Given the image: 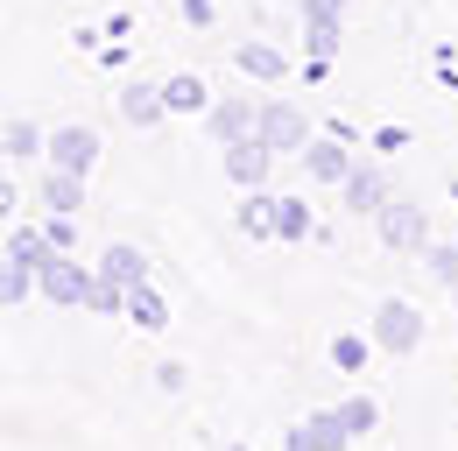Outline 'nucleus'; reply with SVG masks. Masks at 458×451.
<instances>
[{
	"mask_svg": "<svg viewBox=\"0 0 458 451\" xmlns=\"http://www.w3.org/2000/svg\"><path fill=\"white\" fill-rule=\"evenodd\" d=\"M14 198H21V191H14V176L0 169V219H14Z\"/></svg>",
	"mask_w": 458,
	"mask_h": 451,
	"instance_id": "obj_29",
	"label": "nucleus"
},
{
	"mask_svg": "<svg viewBox=\"0 0 458 451\" xmlns=\"http://www.w3.org/2000/svg\"><path fill=\"white\" fill-rule=\"evenodd\" d=\"M36 156H50V134L36 120H7V163H36Z\"/></svg>",
	"mask_w": 458,
	"mask_h": 451,
	"instance_id": "obj_20",
	"label": "nucleus"
},
{
	"mask_svg": "<svg viewBox=\"0 0 458 451\" xmlns=\"http://www.w3.org/2000/svg\"><path fill=\"white\" fill-rule=\"evenodd\" d=\"M0 163H7V127H0Z\"/></svg>",
	"mask_w": 458,
	"mask_h": 451,
	"instance_id": "obj_30",
	"label": "nucleus"
},
{
	"mask_svg": "<svg viewBox=\"0 0 458 451\" xmlns=\"http://www.w3.org/2000/svg\"><path fill=\"white\" fill-rule=\"evenodd\" d=\"M156 388H163V395H183V367H176V360H163V367H156Z\"/></svg>",
	"mask_w": 458,
	"mask_h": 451,
	"instance_id": "obj_27",
	"label": "nucleus"
},
{
	"mask_svg": "<svg viewBox=\"0 0 458 451\" xmlns=\"http://www.w3.org/2000/svg\"><path fill=\"white\" fill-rule=\"evenodd\" d=\"M99 276L114 282V289H141V282H156V276H148V254L127 247V240H114V247L99 254Z\"/></svg>",
	"mask_w": 458,
	"mask_h": 451,
	"instance_id": "obj_12",
	"label": "nucleus"
},
{
	"mask_svg": "<svg viewBox=\"0 0 458 451\" xmlns=\"http://www.w3.org/2000/svg\"><path fill=\"white\" fill-rule=\"evenodd\" d=\"M374 233H381L388 254H430V219H423L416 198H388V205L374 212Z\"/></svg>",
	"mask_w": 458,
	"mask_h": 451,
	"instance_id": "obj_1",
	"label": "nucleus"
},
{
	"mask_svg": "<svg viewBox=\"0 0 458 451\" xmlns=\"http://www.w3.org/2000/svg\"><path fill=\"white\" fill-rule=\"evenodd\" d=\"M163 99H170V113H212V85L198 71H176L170 85H163Z\"/></svg>",
	"mask_w": 458,
	"mask_h": 451,
	"instance_id": "obj_18",
	"label": "nucleus"
},
{
	"mask_svg": "<svg viewBox=\"0 0 458 451\" xmlns=\"http://www.w3.org/2000/svg\"><path fill=\"white\" fill-rule=\"evenodd\" d=\"M43 296L64 303V311H92V296H99V268H78L71 254H50V261H43Z\"/></svg>",
	"mask_w": 458,
	"mask_h": 451,
	"instance_id": "obj_3",
	"label": "nucleus"
},
{
	"mask_svg": "<svg viewBox=\"0 0 458 451\" xmlns=\"http://www.w3.org/2000/svg\"><path fill=\"white\" fill-rule=\"evenodd\" d=\"M268 169H276V149H268L261 134L226 141V183L233 191H268Z\"/></svg>",
	"mask_w": 458,
	"mask_h": 451,
	"instance_id": "obj_4",
	"label": "nucleus"
},
{
	"mask_svg": "<svg viewBox=\"0 0 458 451\" xmlns=\"http://www.w3.org/2000/svg\"><path fill=\"white\" fill-rule=\"evenodd\" d=\"M423 261H430V282L458 289V247H437V240H430V254H423Z\"/></svg>",
	"mask_w": 458,
	"mask_h": 451,
	"instance_id": "obj_25",
	"label": "nucleus"
},
{
	"mask_svg": "<svg viewBox=\"0 0 458 451\" xmlns=\"http://www.w3.org/2000/svg\"><path fill=\"white\" fill-rule=\"evenodd\" d=\"M289 451H352V430H345L339 409H318V416H303V423H289Z\"/></svg>",
	"mask_w": 458,
	"mask_h": 451,
	"instance_id": "obj_7",
	"label": "nucleus"
},
{
	"mask_svg": "<svg viewBox=\"0 0 458 451\" xmlns=\"http://www.w3.org/2000/svg\"><path fill=\"white\" fill-rule=\"evenodd\" d=\"M226 451H247V445H226Z\"/></svg>",
	"mask_w": 458,
	"mask_h": 451,
	"instance_id": "obj_31",
	"label": "nucleus"
},
{
	"mask_svg": "<svg viewBox=\"0 0 458 451\" xmlns=\"http://www.w3.org/2000/svg\"><path fill=\"white\" fill-rule=\"evenodd\" d=\"M345 169H352L345 134H310V141H303V176H310V183H345Z\"/></svg>",
	"mask_w": 458,
	"mask_h": 451,
	"instance_id": "obj_10",
	"label": "nucleus"
},
{
	"mask_svg": "<svg viewBox=\"0 0 458 451\" xmlns=\"http://www.w3.org/2000/svg\"><path fill=\"white\" fill-rule=\"evenodd\" d=\"M0 311H7V303H0Z\"/></svg>",
	"mask_w": 458,
	"mask_h": 451,
	"instance_id": "obj_32",
	"label": "nucleus"
},
{
	"mask_svg": "<svg viewBox=\"0 0 458 451\" xmlns=\"http://www.w3.org/2000/svg\"><path fill=\"white\" fill-rule=\"evenodd\" d=\"M276 212H283V198L247 191V198H240V233H247V240H276Z\"/></svg>",
	"mask_w": 458,
	"mask_h": 451,
	"instance_id": "obj_16",
	"label": "nucleus"
},
{
	"mask_svg": "<svg viewBox=\"0 0 458 451\" xmlns=\"http://www.w3.org/2000/svg\"><path fill=\"white\" fill-rule=\"evenodd\" d=\"M50 254H57V247H50V226H14V233H7V261H21V268L43 276Z\"/></svg>",
	"mask_w": 458,
	"mask_h": 451,
	"instance_id": "obj_15",
	"label": "nucleus"
},
{
	"mask_svg": "<svg viewBox=\"0 0 458 451\" xmlns=\"http://www.w3.org/2000/svg\"><path fill=\"white\" fill-rule=\"evenodd\" d=\"M261 141L276 149V156H303V141H310V113L289 106V99H261Z\"/></svg>",
	"mask_w": 458,
	"mask_h": 451,
	"instance_id": "obj_5",
	"label": "nucleus"
},
{
	"mask_svg": "<svg viewBox=\"0 0 458 451\" xmlns=\"http://www.w3.org/2000/svg\"><path fill=\"white\" fill-rule=\"evenodd\" d=\"M233 64H240V78H261V85H283L289 78V56L276 50V43H240Z\"/></svg>",
	"mask_w": 458,
	"mask_h": 451,
	"instance_id": "obj_13",
	"label": "nucleus"
},
{
	"mask_svg": "<svg viewBox=\"0 0 458 451\" xmlns=\"http://www.w3.org/2000/svg\"><path fill=\"white\" fill-rule=\"evenodd\" d=\"M205 127H212L219 149H226V141H247V134H261V99H212Z\"/></svg>",
	"mask_w": 458,
	"mask_h": 451,
	"instance_id": "obj_9",
	"label": "nucleus"
},
{
	"mask_svg": "<svg viewBox=\"0 0 458 451\" xmlns=\"http://www.w3.org/2000/svg\"><path fill=\"white\" fill-rule=\"evenodd\" d=\"M367 332H374V345H381L388 360H409V353L423 345V311H416V303H402V296H388V303L374 311V325H367Z\"/></svg>",
	"mask_w": 458,
	"mask_h": 451,
	"instance_id": "obj_2",
	"label": "nucleus"
},
{
	"mask_svg": "<svg viewBox=\"0 0 458 451\" xmlns=\"http://www.w3.org/2000/svg\"><path fill=\"white\" fill-rule=\"evenodd\" d=\"M339 7L345 0H296V14H303V29H310V56L325 64V56H339Z\"/></svg>",
	"mask_w": 458,
	"mask_h": 451,
	"instance_id": "obj_11",
	"label": "nucleus"
},
{
	"mask_svg": "<svg viewBox=\"0 0 458 451\" xmlns=\"http://www.w3.org/2000/svg\"><path fill=\"white\" fill-rule=\"evenodd\" d=\"M318 219H310V205L303 198H283V212H276V240H310Z\"/></svg>",
	"mask_w": 458,
	"mask_h": 451,
	"instance_id": "obj_23",
	"label": "nucleus"
},
{
	"mask_svg": "<svg viewBox=\"0 0 458 451\" xmlns=\"http://www.w3.org/2000/svg\"><path fill=\"white\" fill-rule=\"evenodd\" d=\"M339 191H345V212H352V219H374V212L395 198V191H388V169H381V163H352Z\"/></svg>",
	"mask_w": 458,
	"mask_h": 451,
	"instance_id": "obj_6",
	"label": "nucleus"
},
{
	"mask_svg": "<svg viewBox=\"0 0 458 451\" xmlns=\"http://www.w3.org/2000/svg\"><path fill=\"white\" fill-rule=\"evenodd\" d=\"M339 416H345V430H352V438H367V430H374V423H381V409H374V395H345L339 402Z\"/></svg>",
	"mask_w": 458,
	"mask_h": 451,
	"instance_id": "obj_24",
	"label": "nucleus"
},
{
	"mask_svg": "<svg viewBox=\"0 0 458 451\" xmlns=\"http://www.w3.org/2000/svg\"><path fill=\"white\" fill-rule=\"evenodd\" d=\"M43 205H50V212H85V176L50 169V176H43Z\"/></svg>",
	"mask_w": 458,
	"mask_h": 451,
	"instance_id": "obj_19",
	"label": "nucleus"
},
{
	"mask_svg": "<svg viewBox=\"0 0 458 451\" xmlns=\"http://www.w3.org/2000/svg\"><path fill=\"white\" fill-rule=\"evenodd\" d=\"M183 21L191 29H212V0H183Z\"/></svg>",
	"mask_w": 458,
	"mask_h": 451,
	"instance_id": "obj_28",
	"label": "nucleus"
},
{
	"mask_svg": "<svg viewBox=\"0 0 458 451\" xmlns=\"http://www.w3.org/2000/svg\"><path fill=\"white\" fill-rule=\"evenodd\" d=\"M29 296H43V276L21 268V261H0V303L14 311V303H29Z\"/></svg>",
	"mask_w": 458,
	"mask_h": 451,
	"instance_id": "obj_21",
	"label": "nucleus"
},
{
	"mask_svg": "<svg viewBox=\"0 0 458 451\" xmlns=\"http://www.w3.org/2000/svg\"><path fill=\"white\" fill-rule=\"evenodd\" d=\"M374 353H381V345H374V332H367V338H360V332H339V338H332V360H339L345 374H360Z\"/></svg>",
	"mask_w": 458,
	"mask_h": 451,
	"instance_id": "obj_22",
	"label": "nucleus"
},
{
	"mask_svg": "<svg viewBox=\"0 0 458 451\" xmlns=\"http://www.w3.org/2000/svg\"><path fill=\"white\" fill-rule=\"evenodd\" d=\"M163 113H170L163 85H127V92H120V120H127V127H156Z\"/></svg>",
	"mask_w": 458,
	"mask_h": 451,
	"instance_id": "obj_14",
	"label": "nucleus"
},
{
	"mask_svg": "<svg viewBox=\"0 0 458 451\" xmlns=\"http://www.w3.org/2000/svg\"><path fill=\"white\" fill-rule=\"evenodd\" d=\"M127 325H134V332H163V325H170V303L156 296V282L127 289Z\"/></svg>",
	"mask_w": 458,
	"mask_h": 451,
	"instance_id": "obj_17",
	"label": "nucleus"
},
{
	"mask_svg": "<svg viewBox=\"0 0 458 451\" xmlns=\"http://www.w3.org/2000/svg\"><path fill=\"white\" fill-rule=\"evenodd\" d=\"M43 163H50V169H71V176H92V163H99V134H92V127H57Z\"/></svg>",
	"mask_w": 458,
	"mask_h": 451,
	"instance_id": "obj_8",
	"label": "nucleus"
},
{
	"mask_svg": "<svg viewBox=\"0 0 458 451\" xmlns=\"http://www.w3.org/2000/svg\"><path fill=\"white\" fill-rule=\"evenodd\" d=\"M50 247H57V254H71V247H78V212H50Z\"/></svg>",
	"mask_w": 458,
	"mask_h": 451,
	"instance_id": "obj_26",
	"label": "nucleus"
}]
</instances>
